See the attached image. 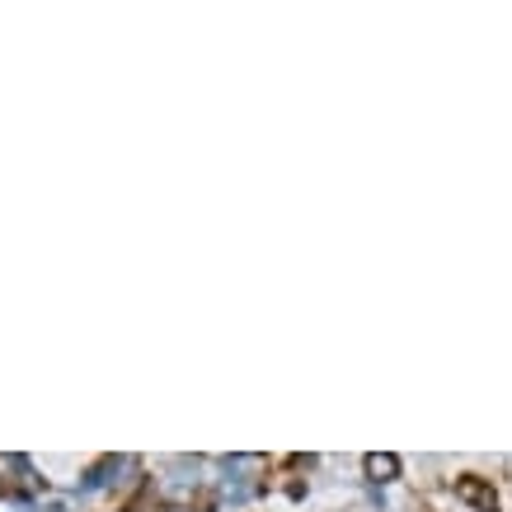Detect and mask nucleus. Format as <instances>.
<instances>
[{"label":"nucleus","mask_w":512,"mask_h":512,"mask_svg":"<svg viewBox=\"0 0 512 512\" xmlns=\"http://www.w3.org/2000/svg\"><path fill=\"white\" fill-rule=\"evenodd\" d=\"M367 475H372V480H395V475H400V456H390V451L367 456Z\"/></svg>","instance_id":"1"},{"label":"nucleus","mask_w":512,"mask_h":512,"mask_svg":"<svg viewBox=\"0 0 512 512\" xmlns=\"http://www.w3.org/2000/svg\"><path fill=\"white\" fill-rule=\"evenodd\" d=\"M456 494L466 498V503H475V508L494 512V494H489V489H484L480 480H461V484H456Z\"/></svg>","instance_id":"2"}]
</instances>
